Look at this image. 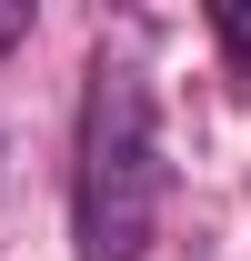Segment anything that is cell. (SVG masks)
I'll return each mask as SVG.
<instances>
[{"instance_id":"6da1fadb","label":"cell","mask_w":251,"mask_h":261,"mask_svg":"<svg viewBox=\"0 0 251 261\" xmlns=\"http://www.w3.org/2000/svg\"><path fill=\"white\" fill-rule=\"evenodd\" d=\"M161 111H151V81L141 61L101 50L91 61V91H81V141H70V241L81 261H141L161 231Z\"/></svg>"},{"instance_id":"7a4b0ae2","label":"cell","mask_w":251,"mask_h":261,"mask_svg":"<svg viewBox=\"0 0 251 261\" xmlns=\"http://www.w3.org/2000/svg\"><path fill=\"white\" fill-rule=\"evenodd\" d=\"M221 40H231V61L251 70V0H231V10H221Z\"/></svg>"},{"instance_id":"3957f363","label":"cell","mask_w":251,"mask_h":261,"mask_svg":"<svg viewBox=\"0 0 251 261\" xmlns=\"http://www.w3.org/2000/svg\"><path fill=\"white\" fill-rule=\"evenodd\" d=\"M20 31H31V10H0V50H20Z\"/></svg>"}]
</instances>
